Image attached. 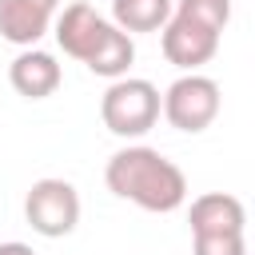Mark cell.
Here are the masks:
<instances>
[{"label": "cell", "instance_id": "obj_1", "mask_svg": "<svg viewBox=\"0 0 255 255\" xmlns=\"http://www.w3.org/2000/svg\"><path fill=\"white\" fill-rule=\"evenodd\" d=\"M104 179L112 187V195L131 199L143 211H175L187 199V175L179 171V163H171L167 155H159L155 147H120L108 167Z\"/></svg>", "mask_w": 255, "mask_h": 255}, {"label": "cell", "instance_id": "obj_2", "mask_svg": "<svg viewBox=\"0 0 255 255\" xmlns=\"http://www.w3.org/2000/svg\"><path fill=\"white\" fill-rule=\"evenodd\" d=\"M100 120L112 135H124V139L151 131L159 120V88L151 80H139V76L112 80L104 100H100Z\"/></svg>", "mask_w": 255, "mask_h": 255}, {"label": "cell", "instance_id": "obj_3", "mask_svg": "<svg viewBox=\"0 0 255 255\" xmlns=\"http://www.w3.org/2000/svg\"><path fill=\"white\" fill-rule=\"evenodd\" d=\"M219 104H223L219 84L211 76H199V72L179 76L159 96V112L167 116V124L175 131H191V135L203 131V128H211V120L219 116Z\"/></svg>", "mask_w": 255, "mask_h": 255}, {"label": "cell", "instance_id": "obj_4", "mask_svg": "<svg viewBox=\"0 0 255 255\" xmlns=\"http://www.w3.org/2000/svg\"><path fill=\"white\" fill-rule=\"evenodd\" d=\"M24 219L44 239L72 235L76 223H80V191L68 179H56V175L36 179L28 187V195H24Z\"/></svg>", "mask_w": 255, "mask_h": 255}, {"label": "cell", "instance_id": "obj_5", "mask_svg": "<svg viewBox=\"0 0 255 255\" xmlns=\"http://www.w3.org/2000/svg\"><path fill=\"white\" fill-rule=\"evenodd\" d=\"M159 32H163L159 44H163L167 64H175V68H183V72H195L199 64H207V60L219 52V32H211V28H203V24L187 20V16H175V12H171V20H167Z\"/></svg>", "mask_w": 255, "mask_h": 255}, {"label": "cell", "instance_id": "obj_6", "mask_svg": "<svg viewBox=\"0 0 255 255\" xmlns=\"http://www.w3.org/2000/svg\"><path fill=\"white\" fill-rule=\"evenodd\" d=\"M56 4L60 0H0V36L8 44L32 48L52 28Z\"/></svg>", "mask_w": 255, "mask_h": 255}, {"label": "cell", "instance_id": "obj_7", "mask_svg": "<svg viewBox=\"0 0 255 255\" xmlns=\"http://www.w3.org/2000/svg\"><path fill=\"white\" fill-rule=\"evenodd\" d=\"M8 80H12V88H16L24 100H48V96L60 88L64 72H60V64H56L52 52L24 48V52L8 64Z\"/></svg>", "mask_w": 255, "mask_h": 255}, {"label": "cell", "instance_id": "obj_8", "mask_svg": "<svg viewBox=\"0 0 255 255\" xmlns=\"http://www.w3.org/2000/svg\"><path fill=\"white\" fill-rule=\"evenodd\" d=\"M191 235H243V223H247V211L235 195L227 191H207L199 199H191Z\"/></svg>", "mask_w": 255, "mask_h": 255}, {"label": "cell", "instance_id": "obj_9", "mask_svg": "<svg viewBox=\"0 0 255 255\" xmlns=\"http://www.w3.org/2000/svg\"><path fill=\"white\" fill-rule=\"evenodd\" d=\"M108 28V20L92 8V4H84V0H76V4H68L60 16H56V44L72 56V60H88V52L96 48V40H100V32Z\"/></svg>", "mask_w": 255, "mask_h": 255}, {"label": "cell", "instance_id": "obj_10", "mask_svg": "<svg viewBox=\"0 0 255 255\" xmlns=\"http://www.w3.org/2000/svg\"><path fill=\"white\" fill-rule=\"evenodd\" d=\"M131 60H135L131 36L120 32V28L108 20V28L100 32V40H96V48L88 52L84 64H88V72H96V76H104V80H120V76H128Z\"/></svg>", "mask_w": 255, "mask_h": 255}, {"label": "cell", "instance_id": "obj_11", "mask_svg": "<svg viewBox=\"0 0 255 255\" xmlns=\"http://www.w3.org/2000/svg\"><path fill=\"white\" fill-rule=\"evenodd\" d=\"M175 0H112V24L120 32H155L171 20Z\"/></svg>", "mask_w": 255, "mask_h": 255}, {"label": "cell", "instance_id": "obj_12", "mask_svg": "<svg viewBox=\"0 0 255 255\" xmlns=\"http://www.w3.org/2000/svg\"><path fill=\"white\" fill-rule=\"evenodd\" d=\"M171 12L195 20V24L211 28V32H223L227 20H231V0H175Z\"/></svg>", "mask_w": 255, "mask_h": 255}, {"label": "cell", "instance_id": "obj_13", "mask_svg": "<svg viewBox=\"0 0 255 255\" xmlns=\"http://www.w3.org/2000/svg\"><path fill=\"white\" fill-rule=\"evenodd\" d=\"M191 255H247L243 235H195Z\"/></svg>", "mask_w": 255, "mask_h": 255}, {"label": "cell", "instance_id": "obj_14", "mask_svg": "<svg viewBox=\"0 0 255 255\" xmlns=\"http://www.w3.org/2000/svg\"><path fill=\"white\" fill-rule=\"evenodd\" d=\"M0 255H36V251H32L28 243H16V239H12V243H0Z\"/></svg>", "mask_w": 255, "mask_h": 255}]
</instances>
